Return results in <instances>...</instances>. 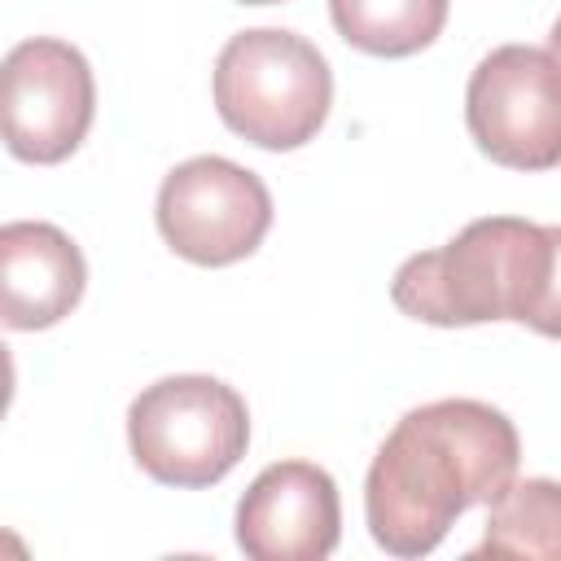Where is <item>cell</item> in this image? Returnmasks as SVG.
<instances>
[{"label": "cell", "mask_w": 561, "mask_h": 561, "mask_svg": "<svg viewBox=\"0 0 561 561\" xmlns=\"http://www.w3.org/2000/svg\"><path fill=\"white\" fill-rule=\"evenodd\" d=\"M473 145L513 171H552L561 162V66L548 48L500 44L465 88Z\"/></svg>", "instance_id": "5b68a950"}, {"label": "cell", "mask_w": 561, "mask_h": 561, "mask_svg": "<svg viewBox=\"0 0 561 561\" xmlns=\"http://www.w3.org/2000/svg\"><path fill=\"white\" fill-rule=\"evenodd\" d=\"M136 465L162 486H210L250 447L245 399L206 373H180L145 386L127 408Z\"/></svg>", "instance_id": "277c9868"}, {"label": "cell", "mask_w": 561, "mask_h": 561, "mask_svg": "<svg viewBox=\"0 0 561 561\" xmlns=\"http://www.w3.org/2000/svg\"><path fill=\"white\" fill-rule=\"evenodd\" d=\"M451 0H329L337 35L373 57H412L430 48Z\"/></svg>", "instance_id": "8fae6325"}, {"label": "cell", "mask_w": 561, "mask_h": 561, "mask_svg": "<svg viewBox=\"0 0 561 561\" xmlns=\"http://www.w3.org/2000/svg\"><path fill=\"white\" fill-rule=\"evenodd\" d=\"M333 105V75L324 53L280 26H254L232 35L215 61L219 118L259 149L307 145Z\"/></svg>", "instance_id": "3957f363"}, {"label": "cell", "mask_w": 561, "mask_h": 561, "mask_svg": "<svg viewBox=\"0 0 561 561\" xmlns=\"http://www.w3.org/2000/svg\"><path fill=\"white\" fill-rule=\"evenodd\" d=\"M237 4H280V0H237Z\"/></svg>", "instance_id": "5bb4252c"}, {"label": "cell", "mask_w": 561, "mask_h": 561, "mask_svg": "<svg viewBox=\"0 0 561 561\" xmlns=\"http://www.w3.org/2000/svg\"><path fill=\"white\" fill-rule=\"evenodd\" d=\"M548 241H552V263H548V280L539 289V302H535L526 329H535L543 337H561V224H548Z\"/></svg>", "instance_id": "7c38bea8"}, {"label": "cell", "mask_w": 561, "mask_h": 561, "mask_svg": "<svg viewBox=\"0 0 561 561\" xmlns=\"http://www.w3.org/2000/svg\"><path fill=\"white\" fill-rule=\"evenodd\" d=\"M548 224L491 215L460 228L447 245L412 254L394 272L390 298L403 316L438 329H465L486 320L526 324L548 280Z\"/></svg>", "instance_id": "7a4b0ae2"}, {"label": "cell", "mask_w": 561, "mask_h": 561, "mask_svg": "<svg viewBox=\"0 0 561 561\" xmlns=\"http://www.w3.org/2000/svg\"><path fill=\"white\" fill-rule=\"evenodd\" d=\"M272 228L267 184L232 158L202 153L180 162L158 188V232L202 267H228L259 250Z\"/></svg>", "instance_id": "52a82bcc"}, {"label": "cell", "mask_w": 561, "mask_h": 561, "mask_svg": "<svg viewBox=\"0 0 561 561\" xmlns=\"http://www.w3.org/2000/svg\"><path fill=\"white\" fill-rule=\"evenodd\" d=\"M522 443L513 421L478 399L412 408L377 447L364 478L373 539L394 557H425L451 522L491 504L517 478Z\"/></svg>", "instance_id": "6da1fadb"}, {"label": "cell", "mask_w": 561, "mask_h": 561, "mask_svg": "<svg viewBox=\"0 0 561 561\" xmlns=\"http://www.w3.org/2000/svg\"><path fill=\"white\" fill-rule=\"evenodd\" d=\"M96 114V83L88 57L66 39H22L0 70L4 145L22 162H66Z\"/></svg>", "instance_id": "8992f818"}, {"label": "cell", "mask_w": 561, "mask_h": 561, "mask_svg": "<svg viewBox=\"0 0 561 561\" xmlns=\"http://www.w3.org/2000/svg\"><path fill=\"white\" fill-rule=\"evenodd\" d=\"M548 53H552V61L561 66V18H557L552 31H548Z\"/></svg>", "instance_id": "4fadbf2b"}, {"label": "cell", "mask_w": 561, "mask_h": 561, "mask_svg": "<svg viewBox=\"0 0 561 561\" xmlns=\"http://www.w3.org/2000/svg\"><path fill=\"white\" fill-rule=\"evenodd\" d=\"M337 535V482L311 460L267 465L237 504V548L254 561H324Z\"/></svg>", "instance_id": "ba28073f"}, {"label": "cell", "mask_w": 561, "mask_h": 561, "mask_svg": "<svg viewBox=\"0 0 561 561\" xmlns=\"http://www.w3.org/2000/svg\"><path fill=\"white\" fill-rule=\"evenodd\" d=\"M83 285V254L57 224L13 219L0 228V311L9 329H53L79 307Z\"/></svg>", "instance_id": "9c48e42d"}, {"label": "cell", "mask_w": 561, "mask_h": 561, "mask_svg": "<svg viewBox=\"0 0 561 561\" xmlns=\"http://www.w3.org/2000/svg\"><path fill=\"white\" fill-rule=\"evenodd\" d=\"M469 557L561 561V482H552V478H513L491 500L482 543Z\"/></svg>", "instance_id": "30bf717a"}]
</instances>
